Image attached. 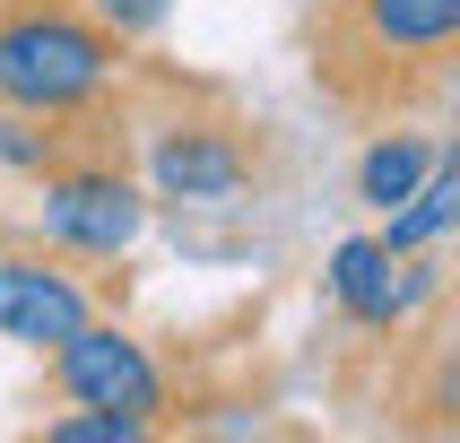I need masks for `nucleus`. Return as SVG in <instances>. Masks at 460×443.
<instances>
[{
  "label": "nucleus",
  "mask_w": 460,
  "mask_h": 443,
  "mask_svg": "<svg viewBox=\"0 0 460 443\" xmlns=\"http://www.w3.org/2000/svg\"><path fill=\"white\" fill-rule=\"evenodd\" d=\"M148 226V200L122 174H61L44 191V235L70 253H130Z\"/></svg>",
  "instance_id": "nucleus-3"
},
{
  "label": "nucleus",
  "mask_w": 460,
  "mask_h": 443,
  "mask_svg": "<svg viewBox=\"0 0 460 443\" xmlns=\"http://www.w3.org/2000/svg\"><path fill=\"white\" fill-rule=\"evenodd\" d=\"M148 174L165 200H234L243 191V148L208 122H174V130H156Z\"/></svg>",
  "instance_id": "nucleus-5"
},
{
  "label": "nucleus",
  "mask_w": 460,
  "mask_h": 443,
  "mask_svg": "<svg viewBox=\"0 0 460 443\" xmlns=\"http://www.w3.org/2000/svg\"><path fill=\"white\" fill-rule=\"evenodd\" d=\"M165 9H174V0H96V18L113 26V35H148V26H165Z\"/></svg>",
  "instance_id": "nucleus-11"
},
{
  "label": "nucleus",
  "mask_w": 460,
  "mask_h": 443,
  "mask_svg": "<svg viewBox=\"0 0 460 443\" xmlns=\"http://www.w3.org/2000/svg\"><path fill=\"white\" fill-rule=\"evenodd\" d=\"M452 208H460V165H452V156H435V165L417 174V191L391 208L383 253H417V244H435V235L452 226Z\"/></svg>",
  "instance_id": "nucleus-8"
},
{
  "label": "nucleus",
  "mask_w": 460,
  "mask_h": 443,
  "mask_svg": "<svg viewBox=\"0 0 460 443\" xmlns=\"http://www.w3.org/2000/svg\"><path fill=\"white\" fill-rule=\"evenodd\" d=\"M426 287H435V270H409V279H391L383 235H357V244H339V253H331V296L357 313V322H374V331H383V322H400V313H409Z\"/></svg>",
  "instance_id": "nucleus-6"
},
{
  "label": "nucleus",
  "mask_w": 460,
  "mask_h": 443,
  "mask_svg": "<svg viewBox=\"0 0 460 443\" xmlns=\"http://www.w3.org/2000/svg\"><path fill=\"white\" fill-rule=\"evenodd\" d=\"M52 374H61V391H70L78 409H122V417H139V426H148L156 400H165L148 348L130 331H113V322H78V331L52 348Z\"/></svg>",
  "instance_id": "nucleus-2"
},
{
  "label": "nucleus",
  "mask_w": 460,
  "mask_h": 443,
  "mask_svg": "<svg viewBox=\"0 0 460 443\" xmlns=\"http://www.w3.org/2000/svg\"><path fill=\"white\" fill-rule=\"evenodd\" d=\"M0 165H44V139L26 122H0Z\"/></svg>",
  "instance_id": "nucleus-12"
},
{
  "label": "nucleus",
  "mask_w": 460,
  "mask_h": 443,
  "mask_svg": "<svg viewBox=\"0 0 460 443\" xmlns=\"http://www.w3.org/2000/svg\"><path fill=\"white\" fill-rule=\"evenodd\" d=\"M426 165H435V156L417 148V139H383V148H365V174L357 182H365V200H374V208H400Z\"/></svg>",
  "instance_id": "nucleus-9"
},
{
  "label": "nucleus",
  "mask_w": 460,
  "mask_h": 443,
  "mask_svg": "<svg viewBox=\"0 0 460 443\" xmlns=\"http://www.w3.org/2000/svg\"><path fill=\"white\" fill-rule=\"evenodd\" d=\"M113 70V44L96 26L61 18V9H18L0 26V96L26 104V113H61V104H87Z\"/></svg>",
  "instance_id": "nucleus-1"
},
{
  "label": "nucleus",
  "mask_w": 460,
  "mask_h": 443,
  "mask_svg": "<svg viewBox=\"0 0 460 443\" xmlns=\"http://www.w3.org/2000/svg\"><path fill=\"white\" fill-rule=\"evenodd\" d=\"M365 18V44L374 52H417V61H435L452 52L460 35V0H357Z\"/></svg>",
  "instance_id": "nucleus-7"
},
{
  "label": "nucleus",
  "mask_w": 460,
  "mask_h": 443,
  "mask_svg": "<svg viewBox=\"0 0 460 443\" xmlns=\"http://www.w3.org/2000/svg\"><path fill=\"white\" fill-rule=\"evenodd\" d=\"M78 322H87V296H78L61 270H44V261H0V339L61 348Z\"/></svg>",
  "instance_id": "nucleus-4"
},
{
  "label": "nucleus",
  "mask_w": 460,
  "mask_h": 443,
  "mask_svg": "<svg viewBox=\"0 0 460 443\" xmlns=\"http://www.w3.org/2000/svg\"><path fill=\"white\" fill-rule=\"evenodd\" d=\"M130 435H139V417H122V409H87L52 426V443H130Z\"/></svg>",
  "instance_id": "nucleus-10"
}]
</instances>
